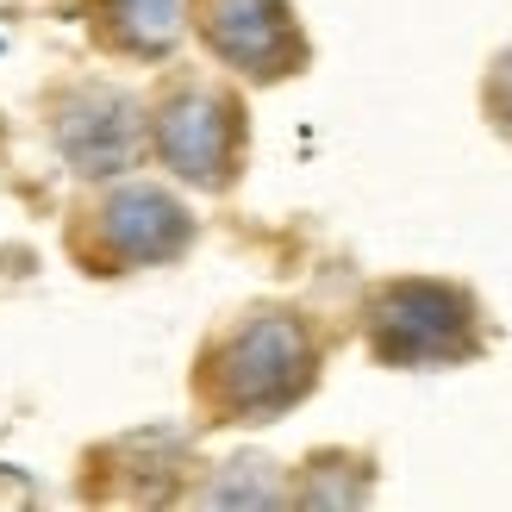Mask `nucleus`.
I'll return each mask as SVG.
<instances>
[{"instance_id":"7ed1b4c3","label":"nucleus","mask_w":512,"mask_h":512,"mask_svg":"<svg viewBox=\"0 0 512 512\" xmlns=\"http://www.w3.org/2000/svg\"><path fill=\"white\" fill-rule=\"evenodd\" d=\"M232 113L219 107V100H207V94H194L182 113H169V157L182 163V175H200V182H219L225 175V157H232V125H225Z\"/></svg>"},{"instance_id":"f03ea898","label":"nucleus","mask_w":512,"mask_h":512,"mask_svg":"<svg viewBox=\"0 0 512 512\" xmlns=\"http://www.w3.org/2000/svg\"><path fill=\"white\" fill-rule=\"evenodd\" d=\"M213 44L232 63H250L256 75H281V44H288V7L281 0H219Z\"/></svg>"},{"instance_id":"f257e3e1","label":"nucleus","mask_w":512,"mask_h":512,"mask_svg":"<svg viewBox=\"0 0 512 512\" xmlns=\"http://www.w3.org/2000/svg\"><path fill=\"white\" fill-rule=\"evenodd\" d=\"M300 381H306V344L294 325H256L232 344L225 388H232L238 406H281L300 394Z\"/></svg>"}]
</instances>
